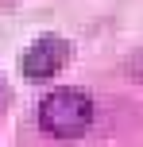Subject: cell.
I'll use <instances>...</instances> for the list:
<instances>
[{
	"label": "cell",
	"mask_w": 143,
	"mask_h": 147,
	"mask_svg": "<svg viewBox=\"0 0 143 147\" xmlns=\"http://www.w3.org/2000/svg\"><path fill=\"white\" fill-rule=\"evenodd\" d=\"M66 58H70V47L62 43L58 35H43V39H35V43L23 51L19 70H23L27 81H43V78H54Z\"/></svg>",
	"instance_id": "2"
},
{
	"label": "cell",
	"mask_w": 143,
	"mask_h": 147,
	"mask_svg": "<svg viewBox=\"0 0 143 147\" xmlns=\"http://www.w3.org/2000/svg\"><path fill=\"white\" fill-rule=\"evenodd\" d=\"M39 124L54 140H77L93 124V101L81 89H54L39 105Z\"/></svg>",
	"instance_id": "1"
}]
</instances>
